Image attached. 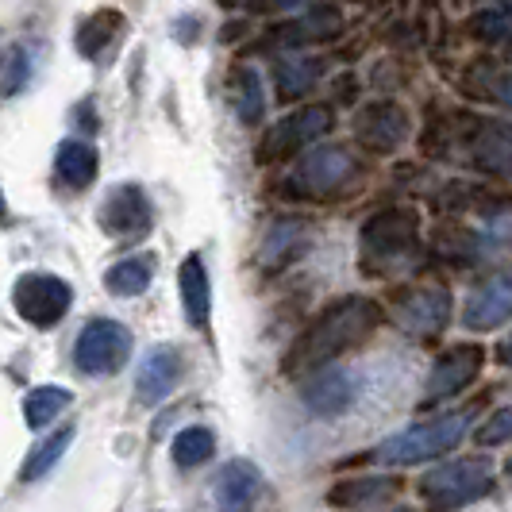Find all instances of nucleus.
I'll list each match as a JSON object with an SVG mask.
<instances>
[{
	"mask_svg": "<svg viewBox=\"0 0 512 512\" xmlns=\"http://www.w3.org/2000/svg\"><path fill=\"white\" fill-rule=\"evenodd\" d=\"M385 324V308L374 297H339L332 305H324L312 320L305 324V332L293 339V347L285 351L282 370L289 378H301L316 366L351 355L355 347H362L370 335Z\"/></svg>",
	"mask_w": 512,
	"mask_h": 512,
	"instance_id": "f257e3e1",
	"label": "nucleus"
},
{
	"mask_svg": "<svg viewBox=\"0 0 512 512\" xmlns=\"http://www.w3.org/2000/svg\"><path fill=\"white\" fill-rule=\"evenodd\" d=\"M486 405V397L482 401H474V405H462L455 412H443L436 420H428V424H416V428H405V432H397V436L382 439L366 462H382V466H420V462H436L443 459L447 451H455L466 432H470V424H474V416L478 409Z\"/></svg>",
	"mask_w": 512,
	"mask_h": 512,
	"instance_id": "f03ea898",
	"label": "nucleus"
},
{
	"mask_svg": "<svg viewBox=\"0 0 512 512\" xmlns=\"http://www.w3.org/2000/svg\"><path fill=\"white\" fill-rule=\"evenodd\" d=\"M497 466L489 455H462V459L439 462L416 478V493L432 512L466 509L470 501H482L493 493Z\"/></svg>",
	"mask_w": 512,
	"mask_h": 512,
	"instance_id": "7ed1b4c3",
	"label": "nucleus"
},
{
	"mask_svg": "<svg viewBox=\"0 0 512 512\" xmlns=\"http://www.w3.org/2000/svg\"><path fill=\"white\" fill-rule=\"evenodd\" d=\"M420 247V216L416 208H382L359 231V270L389 274Z\"/></svg>",
	"mask_w": 512,
	"mask_h": 512,
	"instance_id": "20e7f679",
	"label": "nucleus"
},
{
	"mask_svg": "<svg viewBox=\"0 0 512 512\" xmlns=\"http://www.w3.org/2000/svg\"><path fill=\"white\" fill-rule=\"evenodd\" d=\"M131 351H135V335L124 328L120 320L108 316H93L81 324L74 335V366L85 378H112L128 366Z\"/></svg>",
	"mask_w": 512,
	"mask_h": 512,
	"instance_id": "39448f33",
	"label": "nucleus"
},
{
	"mask_svg": "<svg viewBox=\"0 0 512 512\" xmlns=\"http://www.w3.org/2000/svg\"><path fill=\"white\" fill-rule=\"evenodd\" d=\"M12 308L35 332H51V328H58L66 320V312L74 308V289L58 274L31 270V274H20L16 285H12Z\"/></svg>",
	"mask_w": 512,
	"mask_h": 512,
	"instance_id": "423d86ee",
	"label": "nucleus"
},
{
	"mask_svg": "<svg viewBox=\"0 0 512 512\" xmlns=\"http://www.w3.org/2000/svg\"><path fill=\"white\" fill-rule=\"evenodd\" d=\"M486 347L482 343H455L447 347L436 362H432V374H428V385L420 393V412L436 409L443 401H455L462 389L478 382V374L486 370Z\"/></svg>",
	"mask_w": 512,
	"mask_h": 512,
	"instance_id": "0eeeda50",
	"label": "nucleus"
},
{
	"mask_svg": "<svg viewBox=\"0 0 512 512\" xmlns=\"http://www.w3.org/2000/svg\"><path fill=\"white\" fill-rule=\"evenodd\" d=\"M335 124L332 104H305L297 112H289L285 120H278L274 128L262 135L258 143V162H285L293 154H301L308 143H316L320 135H328Z\"/></svg>",
	"mask_w": 512,
	"mask_h": 512,
	"instance_id": "6e6552de",
	"label": "nucleus"
},
{
	"mask_svg": "<svg viewBox=\"0 0 512 512\" xmlns=\"http://www.w3.org/2000/svg\"><path fill=\"white\" fill-rule=\"evenodd\" d=\"M393 324L412 339H436L451 324V293L443 285H405L393 297Z\"/></svg>",
	"mask_w": 512,
	"mask_h": 512,
	"instance_id": "1a4fd4ad",
	"label": "nucleus"
},
{
	"mask_svg": "<svg viewBox=\"0 0 512 512\" xmlns=\"http://www.w3.org/2000/svg\"><path fill=\"white\" fill-rule=\"evenodd\" d=\"M359 174V162L347 147H316L301 158L297 174H293V193L308 197V201H324L339 189H347L351 178Z\"/></svg>",
	"mask_w": 512,
	"mask_h": 512,
	"instance_id": "9d476101",
	"label": "nucleus"
},
{
	"mask_svg": "<svg viewBox=\"0 0 512 512\" xmlns=\"http://www.w3.org/2000/svg\"><path fill=\"white\" fill-rule=\"evenodd\" d=\"M97 224H101L108 239H124V243L143 239L154 228V208L147 189L135 185V181H124V185L108 189V197L97 208Z\"/></svg>",
	"mask_w": 512,
	"mask_h": 512,
	"instance_id": "9b49d317",
	"label": "nucleus"
},
{
	"mask_svg": "<svg viewBox=\"0 0 512 512\" xmlns=\"http://www.w3.org/2000/svg\"><path fill=\"white\" fill-rule=\"evenodd\" d=\"M297 382H301L297 389H301V401L308 405V412H312V416H324V420L343 416V412L355 405V397H359L355 374L343 370V366H335V362L308 370Z\"/></svg>",
	"mask_w": 512,
	"mask_h": 512,
	"instance_id": "f8f14e48",
	"label": "nucleus"
},
{
	"mask_svg": "<svg viewBox=\"0 0 512 512\" xmlns=\"http://www.w3.org/2000/svg\"><path fill=\"white\" fill-rule=\"evenodd\" d=\"M308 243H312V228H308V220L301 216H278V220H270L266 231H262V243H258V270L262 274H282L289 270L297 258L308 251Z\"/></svg>",
	"mask_w": 512,
	"mask_h": 512,
	"instance_id": "ddd939ff",
	"label": "nucleus"
},
{
	"mask_svg": "<svg viewBox=\"0 0 512 512\" xmlns=\"http://www.w3.org/2000/svg\"><path fill=\"white\" fill-rule=\"evenodd\" d=\"M181 374H185V359L174 343H154L143 355L139 370H135V401L139 405H162L174 389H178Z\"/></svg>",
	"mask_w": 512,
	"mask_h": 512,
	"instance_id": "4468645a",
	"label": "nucleus"
},
{
	"mask_svg": "<svg viewBox=\"0 0 512 512\" xmlns=\"http://www.w3.org/2000/svg\"><path fill=\"white\" fill-rule=\"evenodd\" d=\"M512 316V282L509 274H493L482 285L470 289L466 305H462V328L466 332H497L505 328Z\"/></svg>",
	"mask_w": 512,
	"mask_h": 512,
	"instance_id": "2eb2a0df",
	"label": "nucleus"
},
{
	"mask_svg": "<svg viewBox=\"0 0 512 512\" xmlns=\"http://www.w3.org/2000/svg\"><path fill=\"white\" fill-rule=\"evenodd\" d=\"M401 489H405V482L397 474H347L335 486H328L324 505L339 512H359V509H370V505L397 501Z\"/></svg>",
	"mask_w": 512,
	"mask_h": 512,
	"instance_id": "dca6fc26",
	"label": "nucleus"
},
{
	"mask_svg": "<svg viewBox=\"0 0 512 512\" xmlns=\"http://www.w3.org/2000/svg\"><path fill=\"white\" fill-rule=\"evenodd\" d=\"M355 135L370 154H393L409 135V112L393 101L366 104L355 116Z\"/></svg>",
	"mask_w": 512,
	"mask_h": 512,
	"instance_id": "f3484780",
	"label": "nucleus"
},
{
	"mask_svg": "<svg viewBox=\"0 0 512 512\" xmlns=\"http://www.w3.org/2000/svg\"><path fill=\"white\" fill-rule=\"evenodd\" d=\"M266 493V478L255 459H231L216 474V512H255Z\"/></svg>",
	"mask_w": 512,
	"mask_h": 512,
	"instance_id": "a211bd4d",
	"label": "nucleus"
},
{
	"mask_svg": "<svg viewBox=\"0 0 512 512\" xmlns=\"http://www.w3.org/2000/svg\"><path fill=\"white\" fill-rule=\"evenodd\" d=\"M178 293L189 328L205 332L208 320H212V278H208V266L201 255H185L178 270Z\"/></svg>",
	"mask_w": 512,
	"mask_h": 512,
	"instance_id": "6ab92c4d",
	"label": "nucleus"
},
{
	"mask_svg": "<svg viewBox=\"0 0 512 512\" xmlns=\"http://www.w3.org/2000/svg\"><path fill=\"white\" fill-rule=\"evenodd\" d=\"M124 27H128L124 12H116V8H97L93 16H85V20L77 24V54H85L89 62H101L104 54L124 39Z\"/></svg>",
	"mask_w": 512,
	"mask_h": 512,
	"instance_id": "aec40b11",
	"label": "nucleus"
},
{
	"mask_svg": "<svg viewBox=\"0 0 512 512\" xmlns=\"http://www.w3.org/2000/svg\"><path fill=\"white\" fill-rule=\"evenodd\" d=\"M97 170H101V154L93 143L85 139H62L58 151H54V174L62 185L70 189H85L97 181Z\"/></svg>",
	"mask_w": 512,
	"mask_h": 512,
	"instance_id": "412c9836",
	"label": "nucleus"
},
{
	"mask_svg": "<svg viewBox=\"0 0 512 512\" xmlns=\"http://www.w3.org/2000/svg\"><path fill=\"white\" fill-rule=\"evenodd\" d=\"M470 158L482 174L493 178H509V124L505 120H486L478 124L470 139Z\"/></svg>",
	"mask_w": 512,
	"mask_h": 512,
	"instance_id": "4be33fe9",
	"label": "nucleus"
},
{
	"mask_svg": "<svg viewBox=\"0 0 512 512\" xmlns=\"http://www.w3.org/2000/svg\"><path fill=\"white\" fill-rule=\"evenodd\" d=\"M74 439H77V424H62L54 436L39 439V443L27 451L24 466H20V482H39V478H47L54 466L66 459V451H70Z\"/></svg>",
	"mask_w": 512,
	"mask_h": 512,
	"instance_id": "5701e85b",
	"label": "nucleus"
},
{
	"mask_svg": "<svg viewBox=\"0 0 512 512\" xmlns=\"http://www.w3.org/2000/svg\"><path fill=\"white\" fill-rule=\"evenodd\" d=\"M459 89L470 101H493V104H509V70L501 62H474L466 74L459 77Z\"/></svg>",
	"mask_w": 512,
	"mask_h": 512,
	"instance_id": "b1692460",
	"label": "nucleus"
},
{
	"mask_svg": "<svg viewBox=\"0 0 512 512\" xmlns=\"http://www.w3.org/2000/svg\"><path fill=\"white\" fill-rule=\"evenodd\" d=\"M154 282V255H128L104 270V289L112 297H139Z\"/></svg>",
	"mask_w": 512,
	"mask_h": 512,
	"instance_id": "393cba45",
	"label": "nucleus"
},
{
	"mask_svg": "<svg viewBox=\"0 0 512 512\" xmlns=\"http://www.w3.org/2000/svg\"><path fill=\"white\" fill-rule=\"evenodd\" d=\"M70 405H74V393L66 385H39V389H31L24 397V424L31 432H43Z\"/></svg>",
	"mask_w": 512,
	"mask_h": 512,
	"instance_id": "a878e982",
	"label": "nucleus"
},
{
	"mask_svg": "<svg viewBox=\"0 0 512 512\" xmlns=\"http://www.w3.org/2000/svg\"><path fill=\"white\" fill-rule=\"evenodd\" d=\"M320 58L312 54H285L282 62L274 66V85H278V97L282 101H297L301 93H308L316 81H320Z\"/></svg>",
	"mask_w": 512,
	"mask_h": 512,
	"instance_id": "bb28decb",
	"label": "nucleus"
},
{
	"mask_svg": "<svg viewBox=\"0 0 512 512\" xmlns=\"http://www.w3.org/2000/svg\"><path fill=\"white\" fill-rule=\"evenodd\" d=\"M216 455V436L208 432L205 424H189V428H181L174 443H170V459L178 470H197V466H205L208 459Z\"/></svg>",
	"mask_w": 512,
	"mask_h": 512,
	"instance_id": "cd10ccee",
	"label": "nucleus"
},
{
	"mask_svg": "<svg viewBox=\"0 0 512 512\" xmlns=\"http://www.w3.org/2000/svg\"><path fill=\"white\" fill-rule=\"evenodd\" d=\"M231 89H235V112L243 124H262L266 116V93H262V77L255 66H239L231 74Z\"/></svg>",
	"mask_w": 512,
	"mask_h": 512,
	"instance_id": "c85d7f7f",
	"label": "nucleus"
},
{
	"mask_svg": "<svg viewBox=\"0 0 512 512\" xmlns=\"http://www.w3.org/2000/svg\"><path fill=\"white\" fill-rule=\"evenodd\" d=\"M335 27H339V12H335V8H312L305 20H293V24L278 27L274 43H282V47H301L308 39H328V35H335Z\"/></svg>",
	"mask_w": 512,
	"mask_h": 512,
	"instance_id": "c756f323",
	"label": "nucleus"
},
{
	"mask_svg": "<svg viewBox=\"0 0 512 512\" xmlns=\"http://www.w3.org/2000/svg\"><path fill=\"white\" fill-rule=\"evenodd\" d=\"M486 239L478 235V231H470V228H439L436 231V251L447 262H459V266H470V262H478V258L486 255Z\"/></svg>",
	"mask_w": 512,
	"mask_h": 512,
	"instance_id": "7c9ffc66",
	"label": "nucleus"
},
{
	"mask_svg": "<svg viewBox=\"0 0 512 512\" xmlns=\"http://www.w3.org/2000/svg\"><path fill=\"white\" fill-rule=\"evenodd\" d=\"M470 35L486 47H497L509 39V4H489L482 12H474L470 20Z\"/></svg>",
	"mask_w": 512,
	"mask_h": 512,
	"instance_id": "2f4dec72",
	"label": "nucleus"
},
{
	"mask_svg": "<svg viewBox=\"0 0 512 512\" xmlns=\"http://www.w3.org/2000/svg\"><path fill=\"white\" fill-rule=\"evenodd\" d=\"M27 81H31V54L24 47H12L8 58H4V70H0V97L24 93Z\"/></svg>",
	"mask_w": 512,
	"mask_h": 512,
	"instance_id": "473e14b6",
	"label": "nucleus"
},
{
	"mask_svg": "<svg viewBox=\"0 0 512 512\" xmlns=\"http://www.w3.org/2000/svg\"><path fill=\"white\" fill-rule=\"evenodd\" d=\"M509 439H512V409L501 405V409L489 412V420L478 428V443H482L486 451H493V447H505Z\"/></svg>",
	"mask_w": 512,
	"mask_h": 512,
	"instance_id": "72a5a7b5",
	"label": "nucleus"
},
{
	"mask_svg": "<svg viewBox=\"0 0 512 512\" xmlns=\"http://www.w3.org/2000/svg\"><path fill=\"white\" fill-rule=\"evenodd\" d=\"M447 139H451V128L443 120H432L424 128V135H420V151L428 154V158H447Z\"/></svg>",
	"mask_w": 512,
	"mask_h": 512,
	"instance_id": "f704fd0d",
	"label": "nucleus"
},
{
	"mask_svg": "<svg viewBox=\"0 0 512 512\" xmlns=\"http://www.w3.org/2000/svg\"><path fill=\"white\" fill-rule=\"evenodd\" d=\"M293 4H301V0H258L262 12H278V8H293Z\"/></svg>",
	"mask_w": 512,
	"mask_h": 512,
	"instance_id": "c9c22d12",
	"label": "nucleus"
},
{
	"mask_svg": "<svg viewBox=\"0 0 512 512\" xmlns=\"http://www.w3.org/2000/svg\"><path fill=\"white\" fill-rule=\"evenodd\" d=\"M497 362H501V366L509 362V343H497Z\"/></svg>",
	"mask_w": 512,
	"mask_h": 512,
	"instance_id": "e433bc0d",
	"label": "nucleus"
},
{
	"mask_svg": "<svg viewBox=\"0 0 512 512\" xmlns=\"http://www.w3.org/2000/svg\"><path fill=\"white\" fill-rule=\"evenodd\" d=\"M4 212H8V205H4V189H0V220H4Z\"/></svg>",
	"mask_w": 512,
	"mask_h": 512,
	"instance_id": "4c0bfd02",
	"label": "nucleus"
},
{
	"mask_svg": "<svg viewBox=\"0 0 512 512\" xmlns=\"http://www.w3.org/2000/svg\"><path fill=\"white\" fill-rule=\"evenodd\" d=\"M389 512H412V509H405V505H397V509H389Z\"/></svg>",
	"mask_w": 512,
	"mask_h": 512,
	"instance_id": "58836bf2",
	"label": "nucleus"
},
{
	"mask_svg": "<svg viewBox=\"0 0 512 512\" xmlns=\"http://www.w3.org/2000/svg\"><path fill=\"white\" fill-rule=\"evenodd\" d=\"M220 4H224V8H231V4H235V0H220Z\"/></svg>",
	"mask_w": 512,
	"mask_h": 512,
	"instance_id": "ea45409f",
	"label": "nucleus"
}]
</instances>
